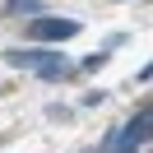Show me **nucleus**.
I'll use <instances>...</instances> for the list:
<instances>
[{
    "mask_svg": "<svg viewBox=\"0 0 153 153\" xmlns=\"http://www.w3.org/2000/svg\"><path fill=\"white\" fill-rule=\"evenodd\" d=\"M5 14H23V19H37V14H47V10H42V0H5Z\"/></svg>",
    "mask_w": 153,
    "mask_h": 153,
    "instance_id": "20e7f679",
    "label": "nucleus"
},
{
    "mask_svg": "<svg viewBox=\"0 0 153 153\" xmlns=\"http://www.w3.org/2000/svg\"><path fill=\"white\" fill-rule=\"evenodd\" d=\"M74 33H79L74 19H51V14H37V19L28 23L33 42H65V37H74Z\"/></svg>",
    "mask_w": 153,
    "mask_h": 153,
    "instance_id": "7ed1b4c3",
    "label": "nucleus"
},
{
    "mask_svg": "<svg viewBox=\"0 0 153 153\" xmlns=\"http://www.w3.org/2000/svg\"><path fill=\"white\" fill-rule=\"evenodd\" d=\"M144 134H149V111L139 107V111H134L130 121L121 125V130L107 134V153H134V149L144 144Z\"/></svg>",
    "mask_w": 153,
    "mask_h": 153,
    "instance_id": "f03ea898",
    "label": "nucleus"
},
{
    "mask_svg": "<svg viewBox=\"0 0 153 153\" xmlns=\"http://www.w3.org/2000/svg\"><path fill=\"white\" fill-rule=\"evenodd\" d=\"M5 60H10L14 70H33V74H42V79H65L70 74V60L60 56V51L42 47V42H37V47H14Z\"/></svg>",
    "mask_w": 153,
    "mask_h": 153,
    "instance_id": "f257e3e1",
    "label": "nucleus"
}]
</instances>
